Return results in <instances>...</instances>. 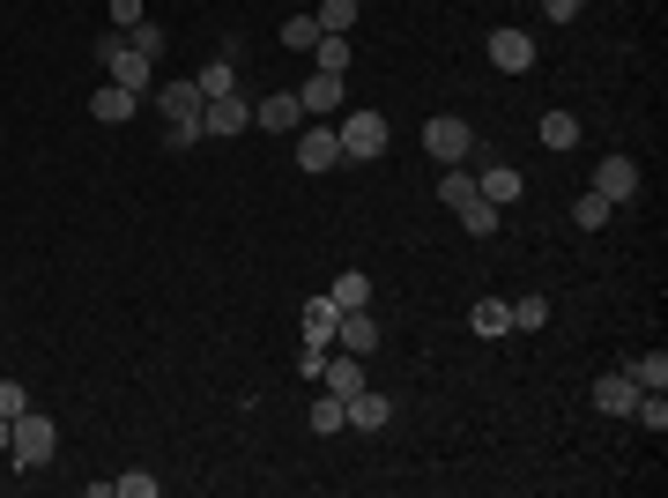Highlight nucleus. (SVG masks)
Listing matches in <instances>:
<instances>
[{
  "instance_id": "f257e3e1",
  "label": "nucleus",
  "mask_w": 668,
  "mask_h": 498,
  "mask_svg": "<svg viewBox=\"0 0 668 498\" xmlns=\"http://www.w3.org/2000/svg\"><path fill=\"white\" fill-rule=\"evenodd\" d=\"M156 112H164V142H171V150H193V142H209V134H201V104H209V97H201V82H193V75H179V82H156Z\"/></svg>"
},
{
  "instance_id": "f03ea898",
  "label": "nucleus",
  "mask_w": 668,
  "mask_h": 498,
  "mask_svg": "<svg viewBox=\"0 0 668 498\" xmlns=\"http://www.w3.org/2000/svg\"><path fill=\"white\" fill-rule=\"evenodd\" d=\"M53 446H60L53 417H37V409L8 417V462H15V468H45V462H53Z\"/></svg>"
},
{
  "instance_id": "7ed1b4c3",
  "label": "nucleus",
  "mask_w": 668,
  "mask_h": 498,
  "mask_svg": "<svg viewBox=\"0 0 668 498\" xmlns=\"http://www.w3.org/2000/svg\"><path fill=\"white\" fill-rule=\"evenodd\" d=\"M334 134H342V164H371V156H387V142H394V126L379 120V112H365V104L342 112Z\"/></svg>"
},
{
  "instance_id": "20e7f679",
  "label": "nucleus",
  "mask_w": 668,
  "mask_h": 498,
  "mask_svg": "<svg viewBox=\"0 0 668 498\" xmlns=\"http://www.w3.org/2000/svg\"><path fill=\"white\" fill-rule=\"evenodd\" d=\"M97 60H104V75H112L120 90H134V97H149V90H156V82H149V67H156V60H142V53H134L120 31L97 37Z\"/></svg>"
},
{
  "instance_id": "39448f33",
  "label": "nucleus",
  "mask_w": 668,
  "mask_h": 498,
  "mask_svg": "<svg viewBox=\"0 0 668 498\" xmlns=\"http://www.w3.org/2000/svg\"><path fill=\"white\" fill-rule=\"evenodd\" d=\"M424 150L438 156V164H460V156L476 150V126L460 120V112H438V120L424 126Z\"/></svg>"
},
{
  "instance_id": "423d86ee",
  "label": "nucleus",
  "mask_w": 668,
  "mask_h": 498,
  "mask_svg": "<svg viewBox=\"0 0 668 498\" xmlns=\"http://www.w3.org/2000/svg\"><path fill=\"white\" fill-rule=\"evenodd\" d=\"M483 53H490V67H498V75H527V67H535V37L505 23V31H490Z\"/></svg>"
},
{
  "instance_id": "0eeeda50",
  "label": "nucleus",
  "mask_w": 668,
  "mask_h": 498,
  "mask_svg": "<svg viewBox=\"0 0 668 498\" xmlns=\"http://www.w3.org/2000/svg\"><path fill=\"white\" fill-rule=\"evenodd\" d=\"M245 126H253V104H245L238 90L201 104V134H215V142H231V134H245Z\"/></svg>"
},
{
  "instance_id": "6e6552de",
  "label": "nucleus",
  "mask_w": 668,
  "mask_h": 498,
  "mask_svg": "<svg viewBox=\"0 0 668 498\" xmlns=\"http://www.w3.org/2000/svg\"><path fill=\"white\" fill-rule=\"evenodd\" d=\"M594 193L624 209V201L638 193V164H632V156H602V164H594Z\"/></svg>"
},
{
  "instance_id": "1a4fd4ad",
  "label": "nucleus",
  "mask_w": 668,
  "mask_h": 498,
  "mask_svg": "<svg viewBox=\"0 0 668 498\" xmlns=\"http://www.w3.org/2000/svg\"><path fill=\"white\" fill-rule=\"evenodd\" d=\"M298 164L304 171H334L342 164V134L334 126H298Z\"/></svg>"
},
{
  "instance_id": "9d476101",
  "label": "nucleus",
  "mask_w": 668,
  "mask_h": 498,
  "mask_svg": "<svg viewBox=\"0 0 668 498\" xmlns=\"http://www.w3.org/2000/svg\"><path fill=\"white\" fill-rule=\"evenodd\" d=\"M253 126H268V134H298V126H304V104H298V90H275V97H260V104H253Z\"/></svg>"
},
{
  "instance_id": "9b49d317",
  "label": "nucleus",
  "mask_w": 668,
  "mask_h": 498,
  "mask_svg": "<svg viewBox=\"0 0 668 498\" xmlns=\"http://www.w3.org/2000/svg\"><path fill=\"white\" fill-rule=\"evenodd\" d=\"M334 350H349V357H371V350H379V320H371L365 306L342 312V320H334Z\"/></svg>"
},
{
  "instance_id": "f8f14e48",
  "label": "nucleus",
  "mask_w": 668,
  "mask_h": 498,
  "mask_svg": "<svg viewBox=\"0 0 668 498\" xmlns=\"http://www.w3.org/2000/svg\"><path fill=\"white\" fill-rule=\"evenodd\" d=\"M320 387L349 402V395L365 387V357H349V350H327V365H320Z\"/></svg>"
},
{
  "instance_id": "ddd939ff",
  "label": "nucleus",
  "mask_w": 668,
  "mask_h": 498,
  "mask_svg": "<svg viewBox=\"0 0 668 498\" xmlns=\"http://www.w3.org/2000/svg\"><path fill=\"white\" fill-rule=\"evenodd\" d=\"M298 104H304V120H312V112H342V75L312 67V75L298 82Z\"/></svg>"
},
{
  "instance_id": "4468645a",
  "label": "nucleus",
  "mask_w": 668,
  "mask_h": 498,
  "mask_svg": "<svg viewBox=\"0 0 668 498\" xmlns=\"http://www.w3.org/2000/svg\"><path fill=\"white\" fill-rule=\"evenodd\" d=\"M334 320H342V306H334V298H304V312H298L304 343H312V350H334Z\"/></svg>"
},
{
  "instance_id": "2eb2a0df",
  "label": "nucleus",
  "mask_w": 668,
  "mask_h": 498,
  "mask_svg": "<svg viewBox=\"0 0 668 498\" xmlns=\"http://www.w3.org/2000/svg\"><path fill=\"white\" fill-rule=\"evenodd\" d=\"M632 402H638V379L632 373H602V379H594V409H602V417H632Z\"/></svg>"
},
{
  "instance_id": "dca6fc26",
  "label": "nucleus",
  "mask_w": 668,
  "mask_h": 498,
  "mask_svg": "<svg viewBox=\"0 0 668 498\" xmlns=\"http://www.w3.org/2000/svg\"><path fill=\"white\" fill-rule=\"evenodd\" d=\"M349 424H357V432H387V424H394V402L371 395V387H357V395H349Z\"/></svg>"
},
{
  "instance_id": "f3484780",
  "label": "nucleus",
  "mask_w": 668,
  "mask_h": 498,
  "mask_svg": "<svg viewBox=\"0 0 668 498\" xmlns=\"http://www.w3.org/2000/svg\"><path fill=\"white\" fill-rule=\"evenodd\" d=\"M476 193H483V201H498V209H513L520 193H527V179H520L513 164H490L483 179H476Z\"/></svg>"
},
{
  "instance_id": "a211bd4d",
  "label": "nucleus",
  "mask_w": 668,
  "mask_h": 498,
  "mask_svg": "<svg viewBox=\"0 0 668 498\" xmlns=\"http://www.w3.org/2000/svg\"><path fill=\"white\" fill-rule=\"evenodd\" d=\"M134 104H142L134 90H120V82H104V90L90 97V120H104V126H126V120H134Z\"/></svg>"
},
{
  "instance_id": "6ab92c4d",
  "label": "nucleus",
  "mask_w": 668,
  "mask_h": 498,
  "mask_svg": "<svg viewBox=\"0 0 668 498\" xmlns=\"http://www.w3.org/2000/svg\"><path fill=\"white\" fill-rule=\"evenodd\" d=\"M468 328H476L483 343H498V335H513V306H505V298H476V312H468Z\"/></svg>"
},
{
  "instance_id": "aec40b11",
  "label": "nucleus",
  "mask_w": 668,
  "mask_h": 498,
  "mask_svg": "<svg viewBox=\"0 0 668 498\" xmlns=\"http://www.w3.org/2000/svg\"><path fill=\"white\" fill-rule=\"evenodd\" d=\"M454 217H460V231H468V239H498V223H505V209H498V201H483V193H476V201H460Z\"/></svg>"
},
{
  "instance_id": "412c9836",
  "label": "nucleus",
  "mask_w": 668,
  "mask_h": 498,
  "mask_svg": "<svg viewBox=\"0 0 668 498\" xmlns=\"http://www.w3.org/2000/svg\"><path fill=\"white\" fill-rule=\"evenodd\" d=\"M327 298H334V306H342V312L371 306V276H365V268H342V276L327 283Z\"/></svg>"
},
{
  "instance_id": "4be33fe9",
  "label": "nucleus",
  "mask_w": 668,
  "mask_h": 498,
  "mask_svg": "<svg viewBox=\"0 0 668 498\" xmlns=\"http://www.w3.org/2000/svg\"><path fill=\"white\" fill-rule=\"evenodd\" d=\"M193 82H201V97H231V90H238V53H223V60H209L201 75H193Z\"/></svg>"
},
{
  "instance_id": "5701e85b",
  "label": "nucleus",
  "mask_w": 668,
  "mask_h": 498,
  "mask_svg": "<svg viewBox=\"0 0 668 498\" xmlns=\"http://www.w3.org/2000/svg\"><path fill=\"white\" fill-rule=\"evenodd\" d=\"M304 417H312V432H320V439H334V432H342V424H349V402H342V395H327V387H320V402L304 409Z\"/></svg>"
},
{
  "instance_id": "b1692460",
  "label": "nucleus",
  "mask_w": 668,
  "mask_h": 498,
  "mask_svg": "<svg viewBox=\"0 0 668 498\" xmlns=\"http://www.w3.org/2000/svg\"><path fill=\"white\" fill-rule=\"evenodd\" d=\"M535 134H543V150H557V156L579 150V120H572V112H543V126H535Z\"/></svg>"
},
{
  "instance_id": "393cba45",
  "label": "nucleus",
  "mask_w": 668,
  "mask_h": 498,
  "mask_svg": "<svg viewBox=\"0 0 668 498\" xmlns=\"http://www.w3.org/2000/svg\"><path fill=\"white\" fill-rule=\"evenodd\" d=\"M312 67H327V75H349V37H342V31H320V45H312Z\"/></svg>"
},
{
  "instance_id": "a878e982",
  "label": "nucleus",
  "mask_w": 668,
  "mask_h": 498,
  "mask_svg": "<svg viewBox=\"0 0 668 498\" xmlns=\"http://www.w3.org/2000/svg\"><path fill=\"white\" fill-rule=\"evenodd\" d=\"M120 37L134 45V53H142V60H164V45H171V37H164V23H149V15H142L134 31H120Z\"/></svg>"
},
{
  "instance_id": "bb28decb",
  "label": "nucleus",
  "mask_w": 668,
  "mask_h": 498,
  "mask_svg": "<svg viewBox=\"0 0 668 498\" xmlns=\"http://www.w3.org/2000/svg\"><path fill=\"white\" fill-rule=\"evenodd\" d=\"M609 217H616V201H602V193H594V187H587V193H579V201H572V223H579V231H602Z\"/></svg>"
},
{
  "instance_id": "cd10ccee",
  "label": "nucleus",
  "mask_w": 668,
  "mask_h": 498,
  "mask_svg": "<svg viewBox=\"0 0 668 498\" xmlns=\"http://www.w3.org/2000/svg\"><path fill=\"white\" fill-rule=\"evenodd\" d=\"M312 23H320V31H357V0H320V8H312Z\"/></svg>"
},
{
  "instance_id": "c85d7f7f",
  "label": "nucleus",
  "mask_w": 668,
  "mask_h": 498,
  "mask_svg": "<svg viewBox=\"0 0 668 498\" xmlns=\"http://www.w3.org/2000/svg\"><path fill=\"white\" fill-rule=\"evenodd\" d=\"M438 201H446V209H460V201H476V171H460V164H446V179H438Z\"/></svg>"
},
{
  "instance_id": "c756f323",
  "label": "nucleus",
  "mask_w": 668,
  "mask_h": 498,
  "mask_svg": "<svg viewBox=\"0 0 668 498\" xmlns=\"http://www.w3.org/2000/svg\"><path fill=\"white\" fill-rule=\"evenodd\" d=\"M282 45L312 60V45H320V23H312V15H290V23H282Z\"/></svg>"
},
{
  "instance_id": "7c9ffc66",
  "label": "nucleus",
  "mask_w": 668,
  "mask_h": 498,
  "mask_svg": "<svg viewBox=\"0 0 668 498\" xmlns=\"http://www.w3.org/2000/svg\"><path fill=\"white\" fill-rule=\"evenodd\" d=\"M624 373H632L638 387H668V357H661V350H654V357H632Z\"/></svg>"
},
{
  "instance_id": "2f4dec72",
  "label": "nucleus",
  "mask_w": 668,
  "mask_h": 498,
  "mask_svg": "<svg viewBox=\"0 0 668 498\" xmlns=\"http://www.w3.org/2000/svg\"><path fill=\"white\" fill-rule=\"evenodd\" d=\"M156 491H164V484H156L149 468H126L120 484H112V498H156Z\"/></svg>"
},
{
  "instance_id": "473e14b6",
  "label": "nucleus",
  "mask_w": 668,
  "mask_h": 498,
  "mask_svg": "<svg viewBox=\"0 0 668 498\" xmlns=\"http://www.w3.org/2000/svg\"><path fill=\"white\" fill-rule=\"evenodd\" d=\"M513 328H527V335L549 328V298H513Z\"/></svg>"
},
{
  "instance_id": "72a5a7b5",
  "label": "nucleus",
  "mask_w": 668,
  "mask_h": 498,
  "mask_svg": "<svg viewBox=\"0 0 668 498\" xmlns=\"http://www.w3.org/2000/svg\"><path fill=\"white\" fill-rule=\"evenodd\" d=\"M31 409V387L23 379H0V417H23Z\"/></svg>"
},
{
  "instance_id": "f704fd0d",
  "label": "nucleus",
  "mask_w": 668,
  "mask_h": 498,
  "mask_svg": "<svg viewBox=\"0 0 668 498\" xmlns=\"http://www.w3.org/2000/svg\"><path fill=\"white\" fill-rule=\"evenodd\" d=\"M142 15H149V8H142V0H112V31H134V23H142Z\"/></svg>"
},
{
  "instance_id": "c9c22d12",
  "label": "nucleus",
  "mask_w": 668,
  "mask_h": 498,
  "mask_svg": "<svg viewBox=\"0 0 668 498\" xmlns=\"http://www.w3.org/2000/svg\"><path fill=\"white\" fill-rule=\"evenodd\" d=\"M579 8H587V0H543V15H549V23H572Z\"/></svg>"
},
{
  "instance_id": "e433bc0d",
  "label": "nucleus",
  "mask_w": 668,
  "mask_h": 498,
  "mask_svg": "<svg viewBox=\"0 0 668 498\" xmlns=\"http://www.w3.org/2000/svg\"><path fill=\"white\" fill-rule=\"evenodd\" d=\"M0 454H8V417H0Z\"/></svg>"
}]
</instances>
